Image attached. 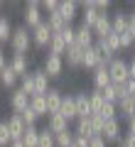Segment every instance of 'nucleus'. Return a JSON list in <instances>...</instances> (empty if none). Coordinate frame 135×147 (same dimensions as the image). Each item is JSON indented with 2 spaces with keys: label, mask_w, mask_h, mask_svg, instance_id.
Here are the masks:
<instances>
[{
  "label": "nucleus",
  "mask_w": 135,
  "mask_h": 147,
  "mask_svg": "<svg viewBox=\"0 0 135 147\" xmlns=\"http://www.w3.org/2000/svg\"><path fill=\"white\" fill-rule=\"evenodd\" d=\"M64 66H66V64H64V57H57V54H47V57H44V74H47L49 79H59V76H62L64 74Z\"/></svg>",
  "instance_id": "20e7f679"
},
{
  "label": "nucleus",
  "mask_w": 135,
  "mask_h": 147,
  "mask_svg": "<svg viewBox=\"0 0 135 147\" xmlns=\"http://www.w3.org/2000/svg\"><path fill=\"white\" fill-rule=\"evenodd\" d=\"M47 130L52 135H59V132H66L69 130V120L62 115V113H54V115L47 118Z\"/></svg>",
  "instance_id": "4468645a"
},
{
  "label": "nucleus",
  "mask_w": 135,
  "mask_h": 147,
  "mask_svg": "<svg viewBox=\"0 0 135 147\" xmlns=\"http://www.w3.org/2000/svg\"><path fill=\"white\" fill-rule=\"evenodd\" d=\"M74 135L76 137H86V140H91L94 135V127H91V118H79L76 123H74Z\"/></svg>",
  "instance_id": "aec40b11"
},
{
  "label": "nucleus",
  "mask_w": 135,
  "mask_h": 147,
  "mask_svg": "<svg viewBox=\"0 0 135 147\" xmlns=\"http://www.w3.org/2000/svg\"><path fill=\"white\" fill-rule=\"evenodd\" d=\"M30 98H32V96H27L22 88H15V91H12V96H10V108H12V113H17V115L25 113V110L30 108Z\"/></svg>",
  "instance_id": "0eeeda50"
},
{
  "label": "nucleus",
  "mask_w": 135,
  "mask_h": 147,
  "mask_svg": "<svg viewBox=\"0 0 135 147\" xmlns=\"http://www.w3.org/2000/svg\"><path fill=\"white\" fill-rule=\"evenodd\" d=\"M10 69L17 74V79H22V76H27V57H22V54H12L10 57Z\"/></svg>",
  "instance_id": "5701e85b"
},
{
  "label": "nucleus",
  "mask_w": 135,
  "mask_h": 147,
  "mask_svg": "<svg viewBox=\"0 0 135 147\" xmlns=\"http://www.w3.org/2000/svg\"><path fill=\"white\" fill-rule=\"evenodd\" d=\"M133 61H135V47H133Z\"/></svg>",
  "instance_id": "603ef678"
},
{
  "label": "nucleus",
  "mask_w": 135,
  "mask_h": 147,
  "mask_svg": "<svg viewBox=\"0 0 135 147\" xmlns=\"http://www.w3.org/2000/svg\"><path fill=\"white\" fill-rule=\"evenodd\" d=\"M20 88L25 91L27 96H35V76H32V71L27 74V76H22V79H20Z\"/></svg>",
  "instance_id": "473e14b6"
},
{
  "label": "nucleus",
  "mask_w": 135,
  "mask_h": 147,
  "mask_svg": "<svg viewBox=\"0 0 135 147\" xmlns=\"http://www.w3.org/2000/svg\"><path fill=\"white\" fill-rule=\"evenodd\" d=\"M83 52L86 49H81V47H69L66 49V54H64V64H66L69 69H81L83 66Z\"/></svg>",
  "instance_id": "ddd939ff"
},
{
  "label": "nucleus",
  "mask_w": 135,
  "mask_h": 147,
  "mask_svg": "<svg viewBox=\"0 0 135 147\" xmlns=\"http://www.w3.org/2000/svg\"><path fill=\"white\" fill-rule=\"evenodd\" d=\"M66 42L62 39V34H54L52 37V42H49V54H57V57H64L66 54Z\"/></svg>",
  "instance_id": "c756f323"
},
{
  "label": "nucleus",
  "mask_w": 135,
  "mask_h": 147,
  "mask_svg": "<svg viewBox=\"0 0 135 147\" xmlns=\"http://www.w3.org/2000/svg\"><path fill=\"white\" fill-rule=\"evenodd\" d=\"M0 7H3V3H0Z\"/></svg>",
  "instance_id": "5fc2aeb1"
},
{
  "label": "nucleus",
  "mask_w": 135,
  "mask_h": 147,
  "mask_svg": "<svg viewBox=\"0 0 135 147\" xmlns=\"http://www.w3.org/2000/svg\"><path fill=\"white\" fill-rule=\"evenodd\" d=\"M94 44H96L94 30H91V27H86V25H79V27H76V47L88 49V47H94Z\"/></svg>",
  "instance_id": "f8f14e48"
},
{
  "label": "nucleus",
  "mask_w": 135,
  "mask_h": 147,
  "mask_svg": "<svg viewBox=\"0 0 135 147\" xmlns=\"http://www.w3.org/2000/svg\"><path fill=\"white\" fill-rule=\"evenodd\" d=\"M123 145H125V147H135V135H125Z\"/></svg>",
  "instance_id": "de8ad7c7"
},
{
  "label": "nucleus",
  "mask_w": 135,
  "mask_h": 147,
  "mask_svg": "<svg viewBox=\"0 0 135 147\" xmlns=\"http://www.w3.org/2000/svg\"><path fill=\"white\" fill-rule=\"evenodd\" d=\"M47 110H49V115H54V113H59V108H62V100H64V93L59 88H49L47 91Z\"/></svg>",
  "instance_id": "a211bd4d"
},
{
  "label": "nucleus",
  "mask_w": 135,
  "mask_h": 147,
  "mask_svg": "<svg viewBox=\"0 0 135 147\" xmlns=\"http://www.w3.org/2000/svg\"><path fill=\"white\" fill-rule=\"evenodd\" d=\"M52 37H54V32L49 30L47 22H42L39 27H35V30H32V42H35V47H47V49H49Z\"/></svg>",
  "instance_id": "39448f33"
},
{
  "label": "nucleus",
  "mask_w": 135,
  "mask_h": 147,
  "mask_svg": "<svg viewBox=\"0 0 135 147\" xmlns=\"http://www.w3.org/2000/svg\"><path fill=\"white\" fill-rule=\"evenodd\" d=\"M103 44H106V47H108L113 54H118V52H120V39H118V34H115V32L106 37V39H103Z\"/></svg>",
  "instance_id": "4c0bfd02"
},
{
  "label": "nucleus",
  "mask_w": 135,
  "mask_h": 147,
  "mask_svg": "<svg viewBox=\"0 0 135 147\" xmlns=\"http://www.w3.org/2000/svg\"><path fill=\"white\" fill-rule=\"evenodd\" d=\"M120 135H123V130H120V120H118V118L106 120V127H103V135H101V137H103L106 142H118V145H120V142H123Z\"/></svg>",
  "instance_id": "9d476101"
},
{
  "label": "nucleus",
  "mask_w": 135,
  "mask_h": 147,
  "mask_svg": "<svg viewBox=\"0 0 135 147\" xmlns=\"http://www.w3.org/2000/svg\"><path fill=\"white\" fill-rule=\"evenodd\" d=\"M10 142H12V135L7 130V123L3 120L0 123V147H10Z\"/></svg>",
  "instance_id": "e433bc0d"
},
{
  "label": "nucleus",
  "mask_w": 135,
  "mask_h": 147,
  "mask_svg": "<svg viewBox=\"0 0 135 147\" xmlns=\"http://www.w3.org/2000/svg\"><path fill=\"white\" fill-rule=\"evenodd\" d=\"M39 132L42 130H37V125L27 127L25 137H22V145H25V147H37V145H39Z\"/></svg>",
  "instance_id": "7c9ffc66"
},
{
  "label": "nucleus",
  "mask_w": 135,
  "mask_h": 147,
  "mask_svg": "<svg viewBox=\"0 0 135 147\" xmlns=\"http://www.w3.org/2000/svg\"><path fill=\"white\" fill-rule=\"evenodd\" d=\"M7 64H10V61H7V54H5V49L0 47V71H3V69H5Z\"/></svg>",
  "instance_id": "49530a36"
},
{
  "label": "nucleus",
  "mask_w": 135,
  "mask_h": 147,
  "mask_svg": "<svg viewBox=\"0 0 135 147\" xmlns=\"http://www.w3.org/2000/svg\"><path fill=\"white\" fill-rule=\"evenodd\" d=\"M44 22L49 25V30H52L54 34H59V32H64V30L69 27L66 22H64V17L59 15V10H57V12H52V15H47V17H44Z\"/></svg>",
  "instance_id": "393cba45"
},
{
  "label": "nucleus",
  "mask_w": 135,
  "mask_h": 147,
  "mask_svg": "<svg viewBox=\"0 0 135 147\" xmlns=\"http://www.w3.org/2000/svg\"><path fill=\"white\" fill-rule=\"evenodd\" d=\"M108 74H111V84L115 86H125L130 81V69H128V61L120 57H115L113 61L108 64Z\"/></svg>",
  "instance_id": "f03ea898"
},
{
  "label": "nucleus",
  "mask_w": 135,
  "mask_h": 147,
  "mask_svg": "<svg viewBox=\"0 0 135 147\" xmlns=\"http://www.w3.org/2000/svg\"><path fill=\"white\" fill-rule=\"evenodd\" d=\"M37 147H57V140H54V135L47 130V127L39 132V145Z\"/></svg>",
  "instance_id": "f704fd0d"
},
{
  "label": "nucleus",
  "mask_w": 135,
  "mask_h": 147,
  "mask_svg": "<svg viewBox=\"0 0 135 147\" xmlns=\"http://www.w3.org/2000/svg\"><path fill=\"white\" fill-rule=\"evenodd\" d=\"M118 147H125V145H123V142H120V145H118Z\"/></svg>",
  "instance_id": "864d4df0"
},
{
  "label": "nucleus",
  "mask_w": 135,
  "mask_h": 147,
  "mask_svg": "<svg viewBox=\"0 0 135 147\" xmlns=\"http://www.w3.org/2000/svg\"><path fill=\"white\" fill-rule=\"evenodd\" d=\"M79 5H81V25H86V27L94 30L96 20L101 17V12L96 10V5H94V0H86V3H79Z\"/></svg>",
  "instance_id": "423d86ee"
},
{
  "label": "nucleus",
  "mask_w": 135,
  "mask_h": 147,
  "mask_svg": "<svg viewBox=\"0 0 135 147\" xmlns=\"http://www.w3.org/2000/svg\"><path fill=\"white\" fill-rule=\"evenodd\" d=\"M128 69H130V79L135 81V61H128Z\"/></svg>",
  "instance_id": "8fccbe9b"
},
{
  "label": "nucleus",
  "mask_w": 135,
  "mask_h": 147,
  "mask_svg": "<svg viewBox=\"0 0 135 147\" xmlns=\"http://www.w3.org/2000/svg\"><path fill=\"white\" fill-rule=\"evenodd\" d=\"M128 32L135 37V12H128Z\"/></svg>",
  "instance_id": "c03bdc74"
},
{
  "label": "nucleus",
  "mask_w": 135,
  "mask_h": 147,
  "mask_svg": "<svg viewBox=\"0 0 135 147\" xmlns=\"http://www.w3.org/2000/svg\"><path fill=\"white\" fill-rule=\"evenodd\" d=\"M88 118H91V127H94V135H96V137H101V135H103V127H106V120H103L101 115H88Z\"/></svg>",
  "instance_id": "c9c22d12"
},
{
  "label": "nucleus",
  "mask_w": 135,
  "mask_h": 147,
  "mask_svg": "<svg viewBox=\"0 0 135 147\" xmlns=\"http://www.w3.org/2000/svg\"><path fill=\"white\" fill-rule=\"evenodd\" d=\"M10 147H25V145H22V140H15V142H10Z\"/></svg>",
  "instance_id": "3c124183"
},
{
  "label": "nucleus",
  "mask_w": 135,
  "mask_h": 147,
  "mask_svg": "<svg viewBox=\"0 0 135 147\" xmlns=\"http://www.w3.org/2000/svg\"><path fill=\"white\" fill-rule=\"evenodd\" d=\"M101 66V57H98V49H96V44L94 47H88L86 52H83V66L81 69H98Z\"/></svg>",
  "instance_id": "412c9836"
},
{
  "label": "nucleus",
  "mask_w": 135,
  "mask_h": 147,
  "mask_svg": "<svg viewBox=\"0 0 135 147\" xmlns=\"http://www.w3.org/2000/svg\"><path fill=\"white\" fill-rule=\"evenodd\" d=\"M135 118V100L130 96L118 100V120H133Z\"/></svg>",
  "instance_id": "2eb2a0df"
},
{
  "label": "nucleus",
  "mask_w": 135,
  "mask_h": 147,
  "mask_svg": "<svg viewBox=\"0 0 135 147\" xmlns=\"http://www.w3.org/2000/svg\"><path fill=\"white\" fill-rule=\"evenodd\" d=\"M22 20H25V27L27 30H35V27H39L42 22H44V15H42V5L37 3V0H30L25 5V12H22Z\"/></svg>",
  "instance_id": "7ed1b4c3"
},
{
  "label": "nucleus",
  "mask_w": 135,
  "mask_h": 147,
  "mask_svg": "<svg viewBox=\"0 0 135 147\" xmlns=\"http://www.w3.org/2000/svg\"><path fill=\"white\" fill-rule=\"evenodd\" d=\"M125 93H128V96H130V98H133V100H135V81H133V79H130V81H128V84H125Z\"/></svg>",
  "instance_id": "a18cd8bd"
},
{
  "label": "nucleus",
  "mask_w": 135,
  "mask_h": 147,
  "mask_svg": "<svg viewBox=\"0 0 135 147\" xmlns=\"http://www.w3.org/2000/svg\"><path fill=\"white\" fill-rule=\"evenodd\" d=\"M118 39H120V52H123V49L135 47V37L130 34V32H123V34H118Z\"/></svg>",
  "instance_id": "58836bf2"
},
{
  "label": "nucleus",
  "mask_w": 135,
  "mask_h": 147,
  "mask_svg": "<svg viewBox=\"0 0 135 147\" xmlns=\"http://www.w3.org/2000/svg\"><path fill=\"white\" fill-rule=\"evenodd\" d=\"M94 5H96V10H98L101 15L111 10V3H108V0H94Z\"/></svg>",
  "instance_id": "79ce46f5"
},
{
  "label": "nucleus",
  "mask_w": 135,
  "mask_h": 147,
  "mask_svg": "<svg viewBox=\"0 0 135 147\" xmlns=\"http://www.w3.org/2000/svg\"><path fill=\"white\" fill-rule=\"evenodd\" d=\"M32 76H35V96H47V91L52 86H49V76L44 74V69L32 71Z\"/></svg>",
  "instance_id": "dca6fc26"
},
{
  "label": "nucleus",
  "mask_w": 135,
  "mask_h": 147,
  "mask_svg": "<svg viewBox=\"0 0 135 147\" xmlns=\"http://www.w3.org/2000/svg\"><path fill=\"white\" fill-rule=\"evenodd\" d=\"M79 10H81V5H79L76 0H64V3H59V15L64 17L66 25H71V22L79 17Z\"/></svg>",
  "instance_id": "9b49d317"
},
{
  "label": "nucleus",
  "mask_w": 135,
  "mask_h": 147,
  "mask_svg": "<svg viewBox=\"0 0 135 147\" xmlns=\"http://www.w3.org/2000/svg\"><path fill=\"white\" fill-rule=\"evenodd\" d=\"M30 108L32 110H35V113H37V115H47L49 118V110H47V98H44V96H32V98H30Z\"/></svg>",
  "instance_id": "bb28decb"
},
{
  "label": "nucleus",
  "mask_w": 135,
  "mask_h": 147,
  "mask_svg": "<svg viewBox=\"0 0 135 147\" xmlns=\"http://www.w3.org/2000/svg\"><path fill=\"white\" fill-rule=\"evenodd\" d=\"M0 84L5 86V88H12V91H15V84H17V74L10 69V64H7V66L3 69V71H0Z\"/></svg>",
  "instance_id": "c85d7f7f"
},
{
  "label": "nucleus",
  "mask_w": 135,
  "mask_h": 147,
  "mask_svg": "<svg viewBox=\"0 0 135 147\" xmlns=\"http://www.w3.org/2000/svg\"><path fill=\"white\" fill-rule=\"evenodd\" d=\"M108 145V142L103 140V137H91V140H88V147H106Z\"/></svg>",
  "instance_id": "37998d69"
},
{
  "label": "nucleus",
  "mask_w": 135,
  "mask_h": 147,
  "mask_svg": "<svg viewBox=\"0 0 135 147\" xmlns=\"http://www.w3.org/2000/svg\"><path fill=\"white\" fill-rule=\"evenodd\" d=\"M20 115H22V120H25V125H27V127H32V125L37 123V118H39V115H37V113H35L32 108H27L25 113H20Z\"/></svg>",
  "instance_id": "ea45409f"
},
{
  "label": "nucleus",
  "mask_w": 135,
  "mask_h": 147,
  "mask_svg": "<svg viewBox=\"0 0 135 147\" xmlns=\"http://www.w3.org/2000/svg\"><path fill=\"white\" fill-rule=\"evenodd\" d=\"M88 100H91V115H98V113H101V108L106 105V98H103V93L94 88L91 93H88Z\"/></svg>",
  "instance_id": "cd10ccee"
},
{
  "label": "nucleus",
  "mask_w": 135,
  "mask_h": 147,
  "mask_svg": "<svg viewBox=\"0 0 135 147\" xmlns=\"http://www.w3.org/2000/svg\"><path fill=\"white\" fill-rule=\"evenodd\" d=\"M54 140H57V147H71L74 140H76V135H74L71 130H66V132H59V135H54Z\"/></svg>",
  "instance_id": "2f4dec72"
},
{
  "label": "nucleus",
  "mask_w": 135,
  "mask_h": 147,
  "mask_svg": "<svg viewBox=\"0 0 135 147\" xmlns=\"http://www.w3.org/2000/svg\"><path fill=\"white\" fill-rule=\"evenodd\" d=\"M32 47H35V42H32V32L27 30L25 25L15 27V32H12V39H10V49H12V54H22V57H27Z\"/></svg>",
  "instance_id": "f257e3e1"
},
{
  "label": "nucleus",
  "mask_w": 135,
  "mask_h": 147,
  "mask_svg": "<svg viewBox=\"0 0 135 147\" xmlns=\"http://www.w3.org/2000/svg\"><path fill=\"white\" fill-rule=\"evenodd\" d=\"M103 120H113V118H118V105L115 103H106L103 108H101V113H98Z\"/></svg>",
  "instance_id": "72a5a7b5"
},
{
  "label": "nucleus",
  "mask_w": 135,
  "mask_h": 147,
  "mask_svg": "<svg viewBox=\"0 0 135 147\" xmlns=\"http://www.w3.org/2000/svg\"><path fill=\"white\" fill-rule=\"evenodd\" d=\"M74 100H76V115L79 118H88V115H91V100H88L86 91L76 93V96H74ZM79 118H76V120H79Z\"/></svg>",
  "instance_id": "6ab92c4d"
},
{
  "label": "nucleus",
  "mask_w": 135,
  "mask_h": 147,
  "mask_svg": "<svg viewBox=\"0 0 135 147\" xmlns=\"http://www.w3.org/2000/svg\"><path fill=\"white\" fill-rule=\"evenodd\" d=\"M94 34H96V39H106L108 34H113V20H111V12H103V15L96 20Z\"/></svg>",
  "instance_id": "6e6552de"
},
{
  "label": "nucleus",
  "mask_w": 135,
  "mask_h": 147,
  "mask_svg": "<svg viewBox=\"0 0 135 147\" xmlns=\"http://www.w3.org/2000/svg\"><path fill=\"white\" fill-rule=\"evenodd\" d=\"M91 79H94V88H96V91H103L106 86H111V74H108V66H98V69H94Z\"/></svg>",
  "instance_id": "f3484780"
},
{
  "label": "nucleus",
  "mask_w": 135,
  "mask_h": 147,
  "mask_svg": "<svg viewBox=\"0 0 135 147\" xmlns=\"http://www.w3.org/2000/svg\"><path fill=\"white\" fill-rule=\"evenodd\" d=\"M59 113H62L66 120H76V118H79V115H76V100H74V96H64Z\"/></svg>",
  "instance_id": "b1692460"
},
{
  "label": "nucleus",
  "mask_w": 135,
  "mask_h": 147,
  "mask_svg": "<svg viewBox=\"0 0 135 147\" xmlns=\"http://www.w3.org/2000/svg\"><path fill=\"white\" fill-rule=\"evenodd\" d=\"M128 135H135V118L128 120Z\"/></svg>",
  "instance_id": "09e8293b"
},
{
  "label": "nucleus",
  "mask_w": 135,
  "mask_h": 147,
  "mask_svg": "<svg viewBox=\"0 0 135 147\" xmlns=\"http://www.w3.org/2000/svg\"><path fill=\"white\" fill-rule=\"evenodd\" d=\"M111 20H113V32L115 34L128 32V12L125 10H115L113 15H111Z\"/></svg>",
  "instance_id": "4be33fe9"
},
{
  "label": "nucleus",
  "mask_w": 135,
  "mask_h": 147,
  "mask_svg": "<svg viewBox=\"0 0 135 147\" xmlns=\"http://www.w3.org/2000/svg\"><path fill=\"white\" fill-rule=\"evenodd\" d=\"M39 5H42V10L47 12V15H52V12L59 10V3H57V0H44V3H39Z\"/></svg>",
  "instance_id": "a19ab883"
},
{
  "label": "nucleus",
  "mask_w": 135,
  "mask_h": 147,
  "mask_svg": "<svg viewBox=\"0 0 135 147\" xmlns=\"http://www.w3.org/2000/svg\"><path fill=\"white\" fill-rule=\"evenodd\" d=\"M5 123H7V130H10V135H12V142H15V140H22V137H25L27 125H25V120H22V115L12 113V115L7 118Z\"/></svg>",
  "instance_id": "1a4fd4ad"
},
{
  "label": "nucleus",
  "mask_w": 135,
  "mask_h": 147,
  "mask_svg": "<svg viewBox=\"0 0 135 147\" xmlns=\"http://www.w3.org/2000/svg\"><path fill=\"white\" fill-rule=\"evenodd\" d=\"M12 32H15V27H12L10 17L7 15H0V44H5L12 39Z\"/></svg>",
  "instance_id": "a878e982"
}]
</instances>
